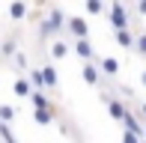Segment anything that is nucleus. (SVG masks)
Wrapping results in <instances>:
<instances>
[{"label": "nucleus", "instance_id": "obj_1", "mask_svg": "<svg viewBox=\"0 0 146 143\" xmlns=\"http://www.w3.org/2000/svg\"><path fill=\"white\" fill-rule=\"evenodd\" d=\"M66 24H69V15H66L63 6H48L45 18L39 21V30H36V42L48 48L54 39H63L66 33Z\"/></svg>", "mask_w": 146, "mask_h": 143}, {"label": "nucleus", "instance_id": "obj_2", "mask_svg": "<svg viewBox=\"0 0 146 143\" xmlns=\"http://www.w3.org/2000/svg\"><path fill=\"white\" fill-rule=\"evenodd\" d=\"M108 21H110V27H113V33L116 30H131L134 24H131V12H128V6L122 3V0H113V3L108 6Z\"/></svg>", "mask_w": 146, "mask_h": 143}, {"label": "nucleus", "instance_id": "obj_3", "mask_svg": "<svg viewBox=\"0 0 146 143\" xmlns=\"http://www.w3.org/2000/svg\"><path fill=\"white\" fill-rule=\"evenodd\" d=\"M21 51V27H12L9 33H6L3 39H0V60H9Z\"/></svg>", "mask_w": 146, "mask_h": 143}, {"label": "nucleus", "instance_id": "obj_4", "mask_svg": "<svg viewBox=\"0 0 146 143\" xmlns=\"http://www.w3.org/2000/svg\"><path fill=\"white\" fill-rule=\"evenodd\" d=\"M102 101L108 105L110 119H116L119 125H122V122H125V116H128V107H125V101H122V99H116V95H113V89H102Z\"/></svg>", "mask_w": 146, "mask_h": 143}, {"label": "nucleus", "instance_id": "obj_5", "mask_svg": "<svg viewBox=\"0 0 146 143\" xmlns=\"http://www.w3.org/2000/svg\"><path fill=\"white\" fill-rule=\"evenodd\" d=\"M66 36H69L72 42H78V39H90V24H87V18H84V15H69Z\"/></svg>", "mask_w": 146, "mask_h": 143}, {"label": "nucleus", "instance_id": "obj_6", "mask_svg": "<svg viewBox=\"0 0 146 143\" xmlns=\"http://www.w3.org/2000/svg\"><path fill=\"white\" fill-rule=\"evenodd\" d=\"M72 51L81 57V63H98V54H96V48H92L90 39H78V42H72Z\"/></svg>", "mask_w": 146, "mask_h": 143}, {"label": "nucleus", "instance_id": "obj_7", "mask_svg": "<svg viewBox=\"0 0 146 143\" xmlns=\"http://www.w3.org/2000/svg\"><path fill=\"white\" fill-rule=\"evenodd\" d=\"M98 69H102V75L108 77V81H116L119 77V72H122V63L116 60V57H98Z\"/></svg>", "mask_w": 146, "mask_h": 143}, {"label": "nucleus", "instance_id": "obj_8", "mask_svg": "<svg viewBox=\"0 0 146 143\" xmlns=\"http://www.w3.org/2000/svg\"><path fill=\"white\" fill-rule=\"evenodd\" d=\"M81 77H84V83H90V87H102L104 83V75H102V69H98V63H84L81 66Z\"/></svg>", "mask_w": 146, "mask_h": 143}, {"label": "nucleus", "instance_id": "obj_9", "mask_svg": "<svg viewBox=\"0 0 146 143\" xmlns=\"http://www.w3.org/2000/svg\"><path fill=\"white\" fill-rule=\"evenodd\" d=\"M45 51H48V57H51L54 63H57V60H66V57H69V51H72V39H54Z\"/></svg>", "mask_w": 146, "mask_h": 143}, {"label": "nucleus", "instance_id": "obj_10", "mask_svg": "<svg viewBox=\"0 0 146 143\" xmlns=\"http://www.w3.org/2000/svg\"><path fill=\"white\" fill-rule=\"evenodd\" d=\"M33 93H36V89H33V83H30L27 75H18L15 81H12V95H18V99H27V101H30Z\"/></svg>", "mask_w": 146, "mask_h": 143}, {"label": "nucleus", "instance_id": "obj_11", "mask_svg": "<svg viewBox=\"0 0 146 143\" xmlns=\"http://www.w3.org/2000/svg\"><path fill=\"white\" fill-rule=\"evenodd\" d=\"M42 75H45V89H48V93H57V89H60L57 66H54V63H42Z\"/></svg>", "mask_w": 146, "mask_h": 143}, {"label": "nucleus", "instance_id": "obj_12", "mask_svg": "<svg viewBox=\"0 0 146 143\" xmlns=\"http://www.w3.org/2000/svg\"><path fill=\"white\" fill-rule=\"evenodd\" d=\"M6 15H9V21H12V24H18V21H24V18L30 15V6H27V3H21V0H12L9 9H6Z\"/></svg>", "mask_w": 146, "mask_h": 143}, {"label": "nucleus", "instance_id": "obj_13", "mask_svg": "<svg viewBox=\"0 0 146 143\" xmlns=\"http://www.w3.org/2000/svg\"><path fill=\"white\" fill-rule=\"evenodd\" d=\"M113 39H116V45H119V48L134 51V45H137V30H116Z\"/></svg>", "mask_w": 146, "mask_h": 143}, {"label": "nucleus", "instance_id": "obj_14", "mask_svg": "<svg viewBox=\"0 0 146 143\" xmlns=\"http://www.w3.org/2000/svg\"><path fill=\"white\" fill-rule=\"evenodd\" d=\"M30 105H33V110H57L54 99L45 95V93H33V95H30Z\"/></svg>", "mask_w": 146, "mask_h": 143}, {"label": "nucleus", "instance_id": "obj_15", "mask_svg": "<svg viewBox=\"0 0 146 143\" xmlns=\"http://www.w3.org/2000/svg\"><path fill=\"white\" fill-rule=\"evenodd\" d=\"M33 122L42 125V128L54 125V122H57V110H33Z\"/></svg>", "mask_w": 146, "mask_h": 143}, {"label": "nucleus", "instance_id": "obj_16", "mask_svg": "<svg viewBox=\"0 0 146 143\" xmlns=\"http://www.w3.org/2000/svg\"><path fill=\"white\" fill-rule=\"evenodd\" d=\"M15 119H18V107H15V105H6V101H0V122H3V125H12Z\"/></svg>", "mask_w": 146, "mask_h": 143}, {"label": "nucleus", "instance_id": "obj_17", "mask_svg": "<svg viewBox=\"0 0 146 143\" xmlns=\"http://www.w3.org/2000/svg\"><path fill=\"white\" fill-rule=\"evenodd\" d=\"M27 77H30V83H33V89L36 93H45V75H42V66H33L27 72Z\"/></svg>", "mask_w": 146, "mask_h": 143}, {"label": "nucleus", "instance_id": "obj_18", "mask_svg": "<svg viewBox=\"0 0 146 143\" xmlns=\"http://www.w3.org/2000/svg\"><path fill=\"white\" fill-rule=\"evenodd\" d=\"M12 66H15L18 72H24V75H27V72L33 69V66H30V57H27V51H18V54L12 57Z\"/></svg>", "mask_w": 146, "mask_h": 143}, {"label": "nucleus", "instance_id": "obj_19", "mask_svg": "<svg viewBox=\"0 0 146 143\" xmlns=\"http://www.w3.org/2000/svg\"><path fill=\"white\" fill-rule=\"evenodd\" d=\"M84 9H87V15H104V12H108V6H104L102 0H87V3H84Z\"/></svg>", "mask_w": 146, "mask_h": 143}, {"label": "nucleus", "instance_id": "obj_20", "mask_svg": "<svg viewBox=\"0 0 146 143\" xmlns=\"http://www.w3.org/2000/svg\"><path fill=\"white\" fill-rule=\"evenodd\" d=\"M134 54L146 57V30H137V45H134Z\"/></svg>", "mask_w": 146, "mask_h": 143}, {"label": "nucleus", "instance_id": "obj_21", "mask_svg": "<svg viewBox=\"0 0 146 143\" xmlns=\"http://www.w3.org/2000/svg\"><path fill=\"white\" fill-rule=\"evenodd\" d=\"M122 143H143L137 134H131V131H122Z\"/></svg>", "mask_w": 146, "mask_h": 143}, {"label": "nucleus", "instance_id": "obj_22", "mask_svg": "<svg viewBox=\"0 0 146 143\" xmlns=\"http://www.w3.org/2000/svg\"><path fill=\"white\" fill-rule=\"evenodd\" d=\"M134 12H137V15H140V18L146 15V0H140V3H134Z\"/></svg>", "mask_w": 146, "mask_h": 143}, {"label": "nucleus", "instance_id": "obj_23", "mask_svg": "<svg viewBox=\"0 0 146 143\" xmlns=\"http://www.w3.org/2000/svg\"><path fill=\"white\" fill-rule=\"evenodd\" d=\"M137 113H143V122H146V101H140V110Z\"/></svg>", "mask_w": 146, "mask_h": 143}, {"label": "nucleus", "instance_id": "obj_24", "mask_svg": "<svg viewBox=\"0 0 146 143\" xmlns=\"http://www.w3.org/2000/svg\"><path fill=\"white\" fill-rule=\"evenodd\" d=\"M140 87H146V69L140 72Z\"/></svg>", "mask_w": 146, "mask_h": 143}, {"label": "nucleus", "instance_id": "obj_25", "mask_svg": "<svg viewBox=\"0 0 146 143\" xmlns=\"http://www.w3.org/2000/svg\"><path fill=\"white\" fill-rule=\"evenodd\" d=\"M0 143H3V140H0Z\"/></svg>", "mask_w": 146, "mask_h": 143}]
</instances>
